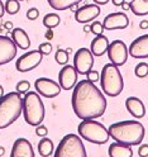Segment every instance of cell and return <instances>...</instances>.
Here are the masks:
<instances>
[{"label": "cell", "mask_w": 148, "mask_h": 157, "mask_svg": "<svg viewBox=\"0 0 148 157\" xmlns=\"http://www.w3.org/2000/svg\"><path fill=\"white\" fill-rule=\"evenodd\" d=\"M38 51L41 52L42 55H49L52 51V44L49 42H44V43H41L38 47Z\"/></svg>", "instance_id": "4dcf8cb0"}, {"label": "cell", "mask_w": 148, "mask_h": 157, "mask_svg": "<svg viewBox=\"0 0 148 157\" xmlns=\"http://www.w3.org/2000/svg\"><path fill=\"white\" fill-rule=\"evenodd\" d=\"M4 96V87L0 85V99H2V98Z\"/></svg>", "instance_id": "f6af8a7d"}, {"label": "cell", "mask_w": 148, "mask_h": 157, "mask_svg": "<svg viewBox=\"0 0 148 157\" xmlns=\"http://www.w3.org/2000/svg\"><path fill=\"white\" fill-rule=\"evenodd\" d=\"M18 91H10L0 99V129L12 125L23 112V98Z\"/></svg>", "instance_id": "3957f363"}, {"label": "cell", "mask_w": 148, "mask_h": 157, "mask_svg": "<svg viewBox=\"0 0 148 157\" xmlns=\"http://www.w3.org/2000/svg\"><path fill=\"white\" fill-rule=\"evenodd\" d=\"M112 2H113V4H114V5L119 6V5H122V4L125 2V0H112Z\"/></svg>", "instance_id": "60d3db41"}, {"label": "cell", "mask_w": 148, "mask_h": 157, "mask_svg": "<svg viewBox=\"0 0 148 157\" xmlns=\"http://www.w3.org/2000/svg\"><path fill=\"white\" fill-rule=\"evenodd\" d=\"M139 27H141V29H148V21H142Z\"/></svg>", "instance_id": "f35d334b"}, {"label": "cell", "mask_w": 148, "mask_h": 157, "mask_svg": "<svg viewBox=\"0 0 148 157\" xmlns=\"http://www.w3.org/2000/svg\"><path fill=\"white\" fill-rule=\"evenodd\" d=\"M29 89H31V82L28 80H21L15 86V91H18L19 94H25L29 91Z\"/></svg>", "instance_id": "f1b7e54d"}, {"label": "cell", "mask_w": 148, "mask_h": 157, "mask_svg": "<svg viewBox=\"0 0 148 157\" xmlns=\"http://www.w3.org/2000/svg\"><path fill=\"white\" fill-rule=\"evenodd\" d=\"M128 52L134 58H147L148 57V34H143L141 37L135 38L131 43Z\"/></svg>", "instance_id": "2e32d148"}, {"label": "cell", "mask_w": 148, "mask_h": 157, "mask_svg": "<svg viewBox=\"0 0 148 157\" xmlns=\"http://www.w3.org/2000/svg\"><path fill=\"white\" fill-rule=\"evenodd\" d=\"M84 32H91V25H89V24H85L84 25Z\"/></svg>", "instance_id": "7bdbcfd3"}, {"label": "cell", "mask_w": 148, "mask_h": 157, "mask_svg": "<svg viewBox=\"0 0 148 157\" xmlns=\"http://www.w3.org/2000/svg\"><path fill=\"white\" fill-rule=\"evenodd\" d=\"M94 66V55L90 50L82 47L77 50L74 56V67L76 71L81 75H86L90 70H93Z\"/></svg>", "instance_id": "30bf717a"}, {"label": "cell", "mask_w": 148, "mask_h": 157, "mask_svg": "<svg viewBox=\"0 0 148 157\" xmlns=\"http://www.w3.org/2000/svg\"><path fill=\"white\" fill-rule=\"evenodd\" d=\"M71 105L74 113L81 121L95 119L105 113L106 99L100 89L86 78L75 85L71 96Z\"/></svg>", "instance_id": "6da1fadb"}, {"label": "cell", "mask_w": 148, "mask_h": 157, "mask_svg": "<svg viewBox=\"0 0 148 157\" xmlns=\"http://www.w3.org/2000/svg\"><path fill=\"white\" fill-rule=\"evenodd\" d=\"M10 157H34V150L31 142L25 138L15 140L10 152Z\"/></svg>", "instance_id": "e0dca14e"}, {"label": "cell", "mask_w": 148, "mask_h": 157, "mask_svg": "<svg viewBox=\"0 0 148 157\" xmlns=\"http://www.w3.org/2000/svg\"><path fill=\"white\" fill-rule=\"evenodd\" d=\"M44 37L48 39V41H51V39L53 38V32H52V29H47V32H46Z\"/></svg>", "instance_id": "d590c367"}, {"label": "cell", "mask_w": 148, "mask_h": 157, "mask_svg": "<svg viewBox=\"0 0 148 157\" xmlns=\"http://www.w3.org/2000/svg\"><path fill=\"white\" fill-rule=\"evenodd\" d=\"M104 29L106 31H114V29H124L129 25V18L125 13L118 12V13H112L108 14L104 21H103Z\"/></svg>", "instance_id": "5bb4252c"}, {"label": "cell", "mask_w": 148, "mask_h": 157, "mask_svg": "<svg viewBox=\"0 0 148 157\" xmlns=\"http://www.w3.org/2000/svg\"><path fill=\"white\" fill-rule=\"evenodd\" d=\"M38 17H39V10L37 8L28 9V12H27V19L28 21H36Z\"/></svg>", "instance_id": "1f68e13d"}, {"label": "cell", "mask_w": 148, "mask_h": 157, "mask_svg": "<svg viewBox=\"0 0 148 157\" xmlns=\"http://www.w3.org/2000/svg\"><path fill=\"white\" fill-rule=\"evenodd\" d=\"M22 114L27 124L32 127L42 124L44 119V104L37 91H28L24 94Z\"/></svg>", "instance_id": "277c9868"}, {"label": "cell", "mask_w": 148, "mask_h": 157, "mask_svg": "<svg viewBox=\"0 0 148 157\" xmlns=\"http://www.w3.org/2000/svg\"><path fill=\"white\" fill-rule=\"evenodd\" d=\"M36 91L44 98H55L61 93V86L60 84H57L56 81L51 80L48 77H39L34 82Z\"/></svg>", "instance_id": "8fae6325"}, {"label": "cell", "mask_w": 148, "mask_h": 157, "mask_svg": "<svg viewBox=\"0 0 148 157\" xmlns=\"http://www.w3.org/2000/svg\"><path fill=\"white\" fill-rule=\"evenodd\" d=\"M90 25H91V33H94L95 36L103 34V32H104V25H103V23H100V22H94V23H91Z\"/></svg>", "instance_id": "f546056e"}, {"label": "cell", "mask_w": 148, "mask_h": 157, "mask_svg": "<svg viewBox=\"0 0 148 157\" xmlns=\"http://www.w3.org/2000/svg\"><path fill=\"white\" fill-rule=\"evenodd\" d=\"M82 0H47L49 6L53 8L55 10H66V9H71L72 5L78 4Z\"/></svg>", "instance_id": "603a6c76"}, {"label": "cell", "mask_w": 148, "mask_h": 157, "mask_svg": "<svg viewBox=\"0 0 148 157\" xmlns=\"http://www.w3.org/2000/svg\"><path fill=\"white\" fill-rule=\"evenodd\" d=\"M100 15V8L97 4H86L81 8H78L75 12V19L77 23H90L94 19Z\"/></svg>", "instance_id": "9a60e30c"}, {"label": "cell", "mask_w": 148, "mask_h": 157, "mask_svg": "<svg viewBox=\"0 0 148 157\" xmlns=\"http://www.w3.org/2000/svg\"><path fill=\"white\" fill-rule=\"evenodd\" d=\"M109 39L108 37H105L104 34H99L95 36V38L91 41V46H90V51L94 56L100 57L104 53H106L108 47H109Z\"/></svg>", "instance_id": "d6986e66"}, {"label": "cell", "mask_w": 148, "mask_h": 157, "mask_svg": "<svg viewBox=\"0 0 148 157\" xmlns=\"http://www.w3.org/2000/svg\"><path fill=\"white\" fill-rule=\"evenodd\" d=\"M36 134L38 136V137H46L47 134H48V129H47V127L46 125H43V124H39V125H37L36 127Z\"/></svg>", "instance_id": "836d02e7"}, {"label": "cell", "mask_w": 148, "mask_h": 157, "mask_svg": "<svg viewBox=\"0 0 148 157\" xmlns=\"http://www.w3.org/2000/svg\"><path fill=\"white\" fill-rule=\"evenodd\" d=\"M10 37L14 41L15 46L21 50H28L31 46V39H29L27 32L22 28H14L10 33Z\"/></svg>", "instance_id": "44dd1931"}, {"label": "cell", "mask_w": 148, "mask_h": 157, "mask_svg": "<svg viewBox=\"0 0 148 157\" xmlns=\"http://www.w3.org/2000/svg\"><path fill=\"white\" fill-rule=\"evenodd\" d=\"M125 108L134 118H138V119L143 118L144 114H146V106L142 103V100L138 99L137 96H129L128 98V99L125 100Z\"/></svg>", "instance_id": "ac0fdd59"}, {"label": "cell", "mask_w": 148, "mask_h": 157, "mask_svg": "<svg viewBox=\"0 0 148 157\" xmlns=\"http://www.w3.org/2000/svg\"><path fill=\"white\" fill-rule=\"evenodd\" d=\"M100 85L104 94L108 96H118L124 89V81L122 72L118 66L106 63L100 72Z\"/></svg>", "instance_id": "5b68a950"}, {"label": "cell", "mask_w": 148, "mask_h": 157, "mask_svg": "<svg viewBox=\"0 0 148 157\" xmlns=\"http://www.w3.org/2000/svg\"><path fill=\"white\" fill-rule=\"evenodd\" d=\"M38 152L42 157H48L53 153V142L52 140L43 137L38 143Z\"/></svg>", "instance_id": "cb8c5ba5"}, {"label": "cell", "mask_w": 148, "mask_h": 157, "mask_svg": "<svg viewBox=\"0 0 148 157\" xmlns=\"http://www.w3.org/2000/svg\"><path fill=\"white\" fill-rule=\"evenodd\" d=\"M19 2H24V0H19Z\"/></svg>", "instance_id": "bcb514c9"}, {"label": "cell", "mask_w": 148, "mask_h": 157, "mask_svg": "<svg viewBox=\"0 0 148 157\" xmlns=\"http://www.w3.org/2000/svg\"><path fill=\"white\" fill-rule=\"evenodd\" d=\"M4 8L8 14L14 15L19 12V9H21V2H19V0H6L4 4Z\"/></svg>", "instance_id": "484cf974"}, {"label": "cell", "mask_w": 148, "mask_h": 157, "mask_svg": "<svg viewBox=\"0 0 148 157\" xmlns=\"http://www.w3.org/2000/svg\"><path fill=\"white\" fill-rule=\"evenodd\" d=\"M4 155H5V148H4L3 146H0V157L4 156Z\"/></svg>", "instance_id": "ee69618b"}, {"label": "cell", "mask_w": 148, "mask_h": 157, "mask_svg": "<svg viewBox=\"0 0 148 157\" xmlns=\"http://www.w3.org/2000/svg\"><path fill=\"white\" fill-rule=\"evenodd\" d=\"M129 5L134 15L142 17L148 14V0H132Z\"/></svg>", "instance_id": "7402d4cb"}, {"label": "cell", "mask_w": 148, "mask_h": 157, "mask_svg": "<svg viewBox=\"0 0 148 157\" xmlns=\"http://www.w3.org/2000/svg\"><path fill=\"white\" fill-rule=\"evenodd\" d=\"M108 153H109V157H132L133 150H132V146L129 144L114 142L109 146Z\"/></svg>", "instance_id": "ffe728a7"}, {"label": "cell", "mask_w": 148, "mask_h": 157, "mask_svg": "<svg viewBox=\"0 0 148 157\" xmlns=\"http://www.w3.org/2000/svg\"><path fill=\"white\" fill-rule=\"evenodd\" d=\"M4 27H5L6 29H9V31H10V29H13V23H12V22H5Z\"/></svg>", "instance_id": "b9f144b4"}, {"label": "cell", "mask_w": 148, "mask_h": 157, "mask_svg": "<svg viewBox=\"0 0 148 157\" xmlns=\"http://www.w3.org/2000/svg\"><path fill=\"white\" fill-rule=\"evenodd\" d=\"M93 2L97 5H105V4L109 3V0H93Z\"/></svg>", "instance_id": "8d00e7d4"}, {"label": "cell", "mask_w": 148, "mask_h": 157, "mask_svg": "<svg viewBox=\"0 0 148 157\" xmlns=\"http://www.w3.org/2000/svg\"><path fill=\"white\" fill-rule=\"evenodd\" d=\"M138 155L141 157H148V144H141L138 148Z\"/></svg>", "instance_id": "e575fe53"}, {"label": "cell", "mask_w": 148, "mask_h": 157, "mask_svg": "<svg viewBox=\"0 0 148 157\" xmlns=\"http://www.w3.org/2000/svg\"><path fill=\"white\" fill-rule=\"evenodd\" d=\"M108 57H109L110 63L115 65V66H123L127 60H128V47L127 44L120 41V39H115L112 43H109V47H108Z\"/></svg>", "instance_id": "9c48e42d"}, {"label": "cell", "mask_w": 148, "mask_h": 157, "mask_svg": "<svg viewBox=\"0 0 148 157\" xmlns=\"http://www.w3.org/2000/svg\"><path fill=\"white\" fill-rule=\"evenodd\" d=\"M122 8H123V10H129V9H131V5H129V3H123L122 5H120Z\"/></svg>", "instance_id": "ab89813d"}, {"label": "cell", "mask_w": 148, "mask_h": 157, "mask_svg": "<svg viewBox=\"0 0 148 157\" xmlns=\"http://www.w3.org/2000/svg\"><path fill=\"white\" fill-rule=\"evenodd\" d=\"M77 132L81 138L95 144H104L110 138L109 131L105 128V125L95 119H84L78 124Z\"/></svg>", "instance_id": "8992f818"}, {"label": "cell", "mask_w": 148, "mask_h": 157, "mask_svg": "<svg viewBox=\"0 0 148 157\" xmlns=\"http://www.w3.org/2000/svg\"><path fill=\"white\" fill-rule=\"evenodd\" d=\"M53 157H87L81 137L70 133L60 141Z\"/></svg>", "instance_id": "52a82bcc"}, {"label": "cell", "mask_w": 148, "mask_h": 157, "mask_svg": "<svg viewBox=\"0 0 148 157\" xmlns=\"http://www.w3.org/2000/svg\"><path fill=\"white\" fill-rule=\"evenodd\" d=\"M61 22V18L58 14L56 13H49V14H46L44 18H43V25L47 28V29H53L56 28Z\"/></svg>", "instance_id": "d4e9b609"}, {"label": "cell", "mask_w": 148, "mask_h": 157, "mask_svg": "<svg viewBox=\"0 0 148 157\" xmlns=\"http://www.w3.org/2000/svg\"><path fill=\"white\" fill-rule=\"evenodd\" d=\"M77 75L78 72L76 68L71 65H65L60 74H58V84H60L61 89L63 90H71L77 84Z\"/></svg>", "instance_id": "4fadbf2b"}, {"label": "cell", "mask_w": 148, "mask_h": 157, "mask_svg": "<svg viewBox=\"0 0 148 157\" xmlns=\"http://www.w3.org/2000/svg\"><path fill=\"white\" fill-rule=\"evenodd\" d=\"M109 136L119 143L129 144V146H138L141 144L146 129L143 124L138 121H123L119 123H114L109 127Z\"/></svg>", "instance_id": "7a4b0ae2"}, {"label": "cell", "mask_w": 148, "mask_h": 157, "mask_svg": "<svg viewBox=\"0 0 148 157\" xmlns=\"http://www.w3.org/2000/svg\"><path fill=\"white\" fill-rule=\"evenodd\" d=\"M17 46L12 37L0 36V66L6 65L17 56Z\"/></svg>", "instance_id": "7c38bea8"}, {"label": "cell", "mask_w": 148, "mask_h": 157, "mask_svg": "<svg viewBox=\"0 0 148 157\" xmlns=\"http://www.w3.org/2000/svg\"><path fill=\"white\" fill-rule=\"evenodd\" d=\"M4 13H5V8H4V3L2 2V0H0V18H3Z\"/></svg>", "instance_id": "74e56055"}, {"label": "cell", "mask_w": 148, "mask_h": 157, "mask_svg": "<svg viewBox=\"0 0 148 157\" xmlns=\"http://www.w3.org/2000/svg\"><path fill=\"white\" fill-rule=\"evenodd\" d=\"M42 60H43V55L38 50H32L27 53H23L18 58L15 62V68L19 72H28L41 65Z\"/></svg>", "instance_id": "ba28073f"}, {"label": "cell", "mask_w": 148, "mask_h": 157, "mask_svg": "<svg viewBox=\"0 0 148 157\" xmlns=\"http://www.w3.org/2000/svg\"><path fill=\"white\" fill-rule=\"evenodd\" d=\"M134 74L137 77H141V78L148 76V63H146V62L138 63L134 68Z\"/></svg>", "instance_id": "83f0119b"}, {"label": "cell", "mask_w": 148, "mask_h": 157, "mask_svg": "<svg viewBox=\"0 0 148 157\" xmlns=\"http://www.w3.org/2000/svg\"><path fill=\"white\" fill-rule=\"evenodd\" d=\"M86 75H87V80L91 81V82H96V81L100 80V72H97L95 70H90Z\"/></svg>", "instance_id": "d6a6232c"}, {"label": "cell", "mask_w": 148, "mask_h": 157, "mask_svg": "<svg viewBox=\"0 0 148 157\" xmlns=\"http://www.w3.org/2000/svg\"><path fill=\"white\" fill-rule=\"evenodd\" d=\"M55 60H56V62L58 63V65H67V62H68V53H67V51H65V50H57V52H56V55H55Z\"/></svg>", "instance_id": "4316f807"}]
</instances>
